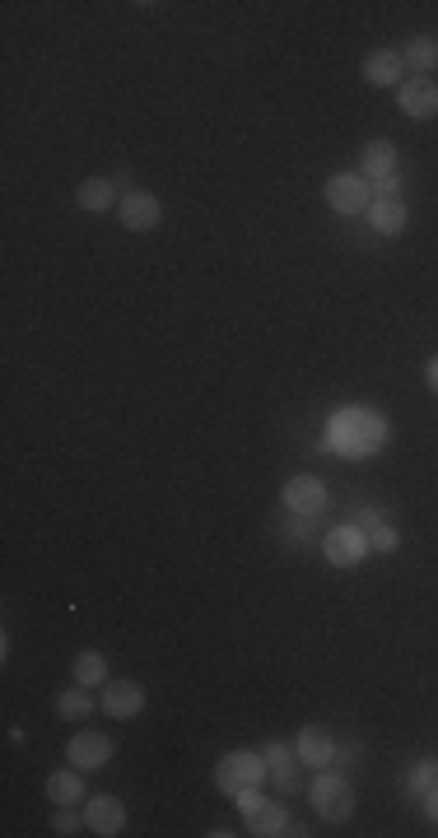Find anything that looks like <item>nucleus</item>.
Masks as SVG:
<instances>
[{"instance_id":"19","label":"nucleus","mask_w":438,"mask_h":838,"mask_svg":"<svg viewBox=\"0 0 438 838\" xmlns=\"http://www.w3.org/2000/svg\"><path fill=\"white\" fill-rule=\"evenodd\" d=\"M401 61H406V66H415L420 75H429V70L438 66V38H429V33L411 38L406 47H401Z\"/></svg>"},{"instance_id":"18","label":"nucleus","mask_w":438,"mask_h":838,"mask_svg":"<svg viewBox=\"0 0 438 838\" xmlns=\"http://www.w3.org/2000/svg\"><path fill=\"white\" fill-rule=\"evenodd\" d=\"M112 187H117V182H108V177H89V182H80L75 201H80V210H89V215H103L112 205Z\"/></svg>"},{"instance_id":"15","label":"nucleus","mask_w":438,"mask_h":838,"mask_svg":"<svg viewBox=\"0 0 438 838\" xmlns=\"http://www.w3.org/2000/svg\"><path fill=\"white\" fill-rule=\"evenodd\" d=\"M364 80L378 84V89L401 84V52H369L364 56Z\"/></svg>"},{"instance_id":"9","label":"nucleus","mask_w":438,"mask_h":838,"mask_svg":"<svg viewBox=\"0 0 438 838\" xmlns=\"http://www.w3.org/2000/svg\"><path fill=\"white\" fill-rule=\"evenodd\" d=\"M159 215H164V210H159V196H154V191H126L122 196V224L131 233H150L154 224H159Z\"/></svg>"},{"instance_id":"14","label":"nucleus","mask_w":438,"mask_h":838,"mask_svg":"<svg viewBox=\"0 0 438 838\" xmlns=\"http://www.w3.org/2000/svg\"><path fill=\"white\" fill-rule=\"evenodd\" d=\"M359 159H364V177H369V182H383V177H397V145H392V140H383V136H378V140H369Z\"/></svg>"},{"instance_id":"25","label":"nucleus","mask_w":438,"mask_h":838,"mask_svg":"<svg viewBox=\"0 0 438 838\" xmlns=\"http://www.w3.org/2000/svg\"><path fill=\"white\" fill-rule=\"evenodd\" d=\"M52 829L56 834H75V829H80V815L70 811V806H61V811L52 815Z\"/></svg>"},{"instance_id":"21","label":"nucleus","mask_w":438,"mask_h":838,"mask_svg":"<svg viewBox=\"0 0 438 838\" xmlns=\"http://www.w3.org/2000/svg\"><path fill=\"white\" fill-rule=\"evenodd\" d=\"M103 680H108V662H103V652H80V657H75V685L94 690V685H103Z\"/></svg>"},{"instance_id":"23","label":"nucleus","mask_w":438,"mask_h":838,"mask_svg":"<svg viewBox=\"0 0 438 838\" xmlns=\"http://www.w3.org/2000/svg\"><path fill=\"white\" fill-rule=\"evenodd\" d=\"M89 708H94V699H89V690H84V685L56 694V713H61V717H84Z\"/></svg>"},{"instance_id":"7","label":"nucleus","mask_w":438,"mask_h":838,"mask_svg":"<svg viewBox=\"0 0 438 838\" xmlns=\"http://www.w3.org/2000/svg\"><path fill=\"white\" fill-rule=\"evenodd\" d=\"M285 503L303 517H317V513H327L331 508V494L317 475H294V480L285 485Z\"/></svg>"},{"instance_id":"29","label":"nucleus","mask_w":438,"mask_h":838,"mask_svg":"<svg viewBox=\"0 0 438 838\" xmlns=\"http://www.w3.org/2000/svg\"><path fill=\"white\" fill-rule=\"evenodd\" d=\"M425 815L438 825V787H429V792H425Z\"/></svg>"},{"instance_id":"10","label":"nucleus","mask_w":438,"mask_h":838,"mask_svg":"<svg viewBox=\"0 0 438 838\" xmlns=\"http://www.w3.org/2000/svg\"><path fill=\"white\" fill-rule=\"evenodd\" d=\"M84 825L94 829V834H103V838H117L126 829V806L117 797H94L89 806H84Z\"/></svg>"},{"instance_id":"27","label":"nucleus","mask_w":438,"mask_h":838,"mask_svg":"<svg viewBox=\"0 0 438 838\" xmlns=\"http://www.w3.org/2000/svg\"><path fill=\"white\" fill-rule=\"evenodd\" d=\"M378 522H383V517H378V508H359V513H355V527L359 531H373Z\"/></svg>"},{"instance_id":"3","label":"nucleus","mask_w":438,"mask_h":838,"mask_svg":"<svg viewBox=\"0 0 438 838\" xmlns=\"http://www.w3.org/2000/svg\"><path fill=\"white\" fill-rule=\"evenodd\" d=\"M313 811L322 815V820H331V825H341V820H350L355 815V792H350V783H345L341 773H327L322 769V778L313 783Z\"/></svg>"},{"instance_id":"24","label":"nucleus","mask_w":438,"mask_h":838,"mask_svg":"<svg viewBox=\"0 0 438 838\" xmlns=\"http://www.w3.org/2000/svg\"><path fill=\"white\" fill-rule=\"evenodd\" d=\"M401 545V536H397V527H387V522H378V527L369 531V550H378V555H392Z\"/></svg>"},{"instance_id":"17","label":"nucleus","mask_w":438,"mask_h":838,"mask_svg":"<svg viewBox=\"0 0 438 838\" xmlns=\"http://www.w3.org/2000/svg\"><path fill=\"white\" fill-rule=\"evenodd\" d=\"M47 797H52L56 806H75V801L84 797L80 769H75V764H70V769H56L52 778H47Z\"/></svg>"},{"instance_id":"2","label":"nucleus","mask_w":438,"mask_h":838,"mask_svg":"<svg viewBox=\"0 0 438 838\" xmlns=\"http://www.w3.org/2000/svg\"><path fill=\"white\" fill-rule=\"evenodd\" d=\"M261 778H271L266 773V755H252V750H229V755L215 764V787L219 792H243V787H261Z\"/></svg>"},{"instance_id":"30","label":"nucleus","mask_w":438,"mask_h":838,"mask_svg":"<svg viewBox=\"0 0 438 838\" xmlns=\"http://www.w3.org/2000/svg\"><path fill=\"white\" fill-rule=\"evenodd\" d=\"M425 378H429V387H434V392H438V354H434V359H429V364H425Z\"/></svg>"},{"instance_id":"4","label":"nucleus","mask_w":438,"mask_h":838,"mask_svg":"<svg viewBox=\"0 0 438 838\" xmlns=\"http://www.w3.org/2000/svg\"><path fill=\"white\" fill-rule=\"evenodd\" d=\"M369 196H373V187H369V177H364V173L327 177V205L336 210V215H359L364 205H373Z\"/></svg>"},{"instance_id":"13","label":"nucleus","mask_w":438,"mask_h":838,"mask_svg":"<svg viewBox=\"0 0 438 838\" xmlns=\"http://www.w3.org/2000/svg\"><path fill=\"white\" fill-rule=\"evenodd\" d=\"M247 829L257 838H280V834H303L294 820H289V811L285 806H275V801H261L257 811L247 815Z\"/></svg>"},{"instance_id":"22","label":"nucleus","mask_w":438,"mask_h":838,"mask_svg":"<svg viewBox=\"0 0 438 838\" xmlns=\"http://www.w3.org/2000/svg\"><path fill=\"white\" fill-rule=\"evenodd\" d=\"M429 787H438V764L434 759H420V764H411V773H406V792L425 797Z\"/></svg>"},{"instance_id":"1","label":"nucleus","mask_w":438,"mask_h":838,"mask_svg":"<svg viewBox=\"0 0 438 838\" xmlns=\"http://www.w3.org/2000/svg\"><path fill=\"white\" fill-rule=\"evenodd\" d=\"M327 443L350 452V457H369V452H378L387 443V424L378 410H341V415L331 419Z\"/></svg>"},{"instance_id":"11","label":"nucleus","mask_w":438,"mask_h":838,"mask_svg":"<svg viewBox=\"0 0 438 838\" xmlns=\"http://www.w3.org/2000/svg\"><path fill=\"white\" fill-rule=\"evenodd\" d=\"M103 708H108V717H140V708H145V690H140L136 680H108L103 685Z\"/></svg>"},{"instance_id":"26","label":"nucleus","mask_w":438,"mask_h":838,"mask_svg":"<svg viewBox=\"0 0 438 838\" xmlns=\"http://www.w3.org/2000/svg\"><path fill=\"white\" fill-rule=\"evenodd\" d=\"M257 806H261V792H257V787H243V792H238V811L252 815Z\"/></svg>"},{"instance_id":"12","label":"nucleus","mask_w":438,"mask_h":838,"mask_svg":"<svg viewBox=\"0 0 438 838\" xmlns=\"http://www.w3.org/2000/svg\"><path fill=\"white\" fill-rule=\"evenodd\" d=\"M294 755L308 764V769H327L336 759V741L327 736V727H303L299 741H294Z\"/></svg>"},{"instance_id":"16","label":"nucleus","mask_w":438,"mask_h":838,"mask_svg":"<svg viewBox=\"0 0 438 838\" xmlns=\"http://www.w3.org/2000/svg\"><path fill=\"white\" fill-rule=\"evenodd\" d=\"M369 219H373V229L392 238V233L406 229V219L411 215H406V201H401V196H383V201L369 205Z\"/></svg>"},{"instance_id":"28","label":"nucleus","mask_w":438,"mask_h":838,"mask_svg":"<svg viewBox=\"0 0 438 838\" xmlns=\"http://www.w3.org/2000/svg\"><path fill=\"white\" fill-rule=\"evenodd\" d=\"M373 187H378V201H383V196H397L401 182H397V177H383V182H373Z\"/></svg>"},{"instance_id":"5","label":"nucleus","mask_w":438,"mask_h":838,"mask_svg":"<svg viewBox=\"0 0 438 838\" xmlns=\"http://www.w3.org/2000/svg\"><path fill=\"white\" fill-rule=\"evenodd\" d=\"M322 550H327V559L336 568H355L359 559L369 555V531H359L355 522H345V527L327 531V541H322Z\"/></svg>"},{"instance_id":"6","label":"nucleus","mask_w":438,"mask_h":838,"mask_svg":"<svg viewBox=\"0 0 438 838\" xmlns=\"http://www.w3.org/2000/svg\"><path fill=\"white\" fill-rule=\"evenodd\" d=\"M397 103H401V112H406V117H415V122L438 117V84L429 80V75H411V80H401Z\"/></svg>"},{"instance_id":"20","label":"nucleus","mask_w":438,"mask_h":838,"mask_svg":"<svg viewBox=\"0 0 438 838\" xmlns=\"http://www.w3.org/2000/svg\"><path fill=\"white\" fill-rule=\"evenodd\" d=\"M266 773H271L275 787H285V792L294 787V773H299V769H294V759H289V750L280 741L266 745Z\"/></svg>"},{"instance_id":"8","label":"nucleus","mask_w":438,"mask_h":838,"mask_svg":"<svg viewBox=\"0 0 438 838\" xmlns=\"http://www.w3.org/2000/svg\"><path fill=\"white\" fill-rule=\"evenodd\" d=\"M66 759L75 764V769H103L112 759V741L103 736V731H75L66 745Z\"/></svg>"}]
</instances>
